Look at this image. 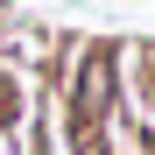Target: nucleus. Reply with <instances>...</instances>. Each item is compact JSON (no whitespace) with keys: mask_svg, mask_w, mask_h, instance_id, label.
Here are the masks:
<instances>
[{"mask_svg":"<svg viewBox=\"0 0 155 155\" xmlns=\"http://www.w3.org/2000/svg\"><path fill=\"white\" fill-rule=\"evenodd\" d=\"M49 92H57L64 120L78 134H113V120L127 106L120 85V42H92V35H64L49 57Z\"/></svg>","mask_w":155,"mask_h":155,"instance_id":"nucleus-1","label":"nucleus"},{"mask_svg":"<svg viewBox=\"0 0 155 155\" xmlns=\"http://www.w3.org/2000/svg\"><path fill=\"white\" fill-rule=\"evenodd\" d=\"M148 155H155V148H148Z\"/></svg>","mask_w":155,"mask_h":155,"instance_id":"nucleus-4","label":"nucleus"},{"mask_svg":"<svg viewBox=\"0 0 155 155\" xmlns=\"http://www.w3.org/2000/svg\"><path fill=\"white\" fill-rule=\"evenodd\" d=\"M120 85H134V106L155 127V42H120Z\"/></svg>","mask_w":155,"mask_h":155,"instance_id":"nucleus-3","label":"nucleus"},{"mask_svg":"<svg viewBox=\"0 0 155 155\" xmlns=\"http://www.w3.org/2000/svg\"><path fill=\"white\" fill-rule=\"evenodd\" d=\"M49 57H57V35H49V28H35V21L0 28V71H14V78L35 85V71H49Z\"/></svg>","mask_w":155,"mask_h":155,"instance_id":"nucleus-2","label":"nucleus"}]
</instances>
